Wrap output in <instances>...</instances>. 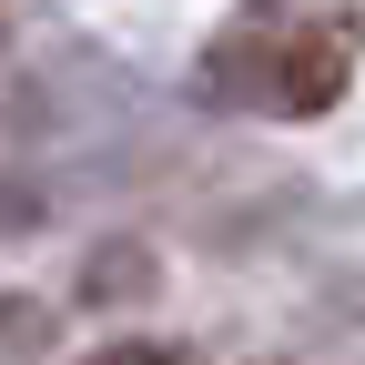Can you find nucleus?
Listing matches in <instances>:
<instances>
[{"instance_id": "nucleus-5", "label": "nucleus", "mask_w": 365, "mask_h": 365, "mask_svg": "<svg viewBox=\"0 0 365 365\" xmlns=\"http://www.w3.org/2000/svg\"><path fill=\"white\" fill-rule=\"evenodd\" d=\"M41 11H51V0H0V41H21V31H31Z\"/></svg>"}, {"instance_id": "nucleus-6", "label": "nucleus", "mask_w": 365, "mask_h": 365, "mask_svg": "<svg viewBox=\"0 0 365 365\" xmlns=\"http://www.w3.org/2000/svg\"><path fill=\"white\" fill-rule=\"evenodd\" d=\"M264 365H274V355H264Z\"/></svg>"}, {"instance_id": "nucleus-1", "label": "nucleus", "mask_w": 365, "mask_h": 365, "mask_svg": "<svg viewBox=\"0 0 365 365\" xmlns=\"http://www.w3.org/2000/svg\"><path fill=\"white\" fill-rule=\"evenodd\" d=\"M365 51V21L335 0H244L203 51V91L234 112H274V122H314L345 102Z\"/></svg>"}, {"instance_id": "nucleus-2", "label": "nucleus", "mask_w": 365, "mask_h": 365, "mask_svg": "<svg viewBox=\"0 0 365 365\" xmlns=\"http://www.w3.org/2000/svg\"><path fill=\"white\" fill-rule=\"evenodd\" d=\"M132 294H153V254L143 244H102L81 264V304H132Z\"/></svg>"}, {"instance_id": "nucleus-3", "label": "nucleus", "mask_w": 365, "mask_h": 365, "mask_svg": "<svg viewBox=\"0 0 365 365\" xmlns=\"http://www.w3.org/2000/svg\"><path fill=\"white\" fill-rule=\"evenodd\" d=\"M51 345V304L41 294H0V365H31Z\"/></svg>"}, {"instance_id": "nucleus-4", "label": "nucleus", "mask_w": 365, "mask_h": 365, "mask_svg": "<svg viewBox=\"0 0 365 365\" xmlns=\"http://www.w3.org/2000/svg\"><path fill=\"white\" fill-rule=\"evenodd\" d=\"M71 365H173V345H153V335H122V345H91V355H71Z\"/></svg>"}]
</instances>
